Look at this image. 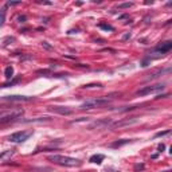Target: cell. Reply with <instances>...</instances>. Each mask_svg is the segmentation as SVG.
Wrapping results in <instances>:
<instances>
[{
    "instance_id": "21",
    "label": "cell",
    "mask_w": 172,
    "mask_h": 172,
    "mask_svg": "<svg viewBox=\"0 0 172 172\" xmlns=\"http://www.w3.org/2000/svg\"><path fill=\"white\" fill-rule=\"evenodd\" d=\"M82 87H85V89H90V87H102L101 83H87V85H83Z\"/></svg>"
},
{
    "instance_id": "31",
    "label": "cell",
    "mask_w": 172,
    "mask_h": 172,
    "mask_svg": "<svg viewBox=\"0 0 172 172\" xmlns=\"http://www.w3.org/2000/svg\"><path fill=\"white\" fill-rule=\"evenodd\" d=\"M65 58H67V59H75V56H71V55H63Z\"/></svg>"
},
{
    "instance_id": "17",
    "label": "cell",
    "mask_w": 172,
    "mask_h": 172,
    "mask_svg": "<svg viewBox=\"0 0 172 172\" xmlns=\"http://www.w3.org/2000/svg\"><path fill=\"white\" fill-rule=\"evenodd\" d=\"M5 22V10H0V27L4 24Z\"/></svg>"
},
{
    "instance_id": "12",
    "label": "cell",
    "mask_w": 172,
    "mask_h": 172,
    "mask_svg": "<svg viewBox=\"0 0 172 172\" xmlns=\"http://www.w3.org/2000/svg\"><path fill=\"white\" fill-rule=\"evenodd\" d=\"M15 151L14 149H7V151H3L0 153V161H7L8 159H11V156H14Z\"/></svg>"
},
{
    "instance_id": "29",
    "label": "cell",
    "mask_w": 172,
    "mask_h": 172,
    "mask_svg": "<svg viewBox=\"0 0 172 172\" xmlns=\"http://www.w3.org/2000/svg\"><path fill=\"white\" fill-rule=\"evenodd\" d=\"M164 144H160V145H159V152H163V149H164Z\"/></svg>"
},
{
    "instance_id": "6",
    "label": "cell",
    "mask_w": 172,
    "mask_h": 172,
    "mask_svg": "<svg viewBox=\"0 0 172 172\" xmlns=\"http://www.w3.org/2000/svg\"><path fill=\"white\" fill-rule=\"evenodd\" d=\"M139 122V117H132V118H125V120H121V121L117 122H112L109 127L110 128H124V127H131V125H135Z\"/></svg>"
},
{
    "instance_id": "13",
    "label": "cell",
    "mask_w": 172,
    "mask_h": 172,
    "mask_svg": "<svg viewBox=\"0 0 172 172\" xmlns=\"http://www.w3.org/2000/svg\"><path fill=\"white\" fill-rule=\"evenodd\" d=\"M128 142H131V140H127V139H124V140H117V141L112 142L110 147L112 148H120V147H122V145L128 144Z\"/></svg>"
},
{
    "instance_id": "22",
    "label": "cell",
    "mask_w": 172,
    "mask_h": 172,
    "mask_svg": "<svg viewBox=\"0 0 172 172\" xmlns=\"http://www.w3.org/2000/svg\"><path fill=\"white\" fill-rule=\"evenodd\" d=\"M169 129H167V131H164V132H157L156 135H155V137H163V136H165V135H169Z\"/></svg>"
},
{
    "instance_id": "18",
    "label": "cell",
    "mask_w": 172,
    "mask_h": 172,
    "mask_svg": "<svg viewBox=\"0 0 172 172\" xmlns=\"http://www.w3.org/2000/svg\"><path fill=\"white\" fill-rule=\"evenodd\" d=\"M19 81H20V79H19V78H16V79H14V81L7 82V83H3V85H1V87H8V86H12V85H15V83H18Z\"/></svg>"
},
{
    "instance_id": "4",
    "label": "cell",
    "mask_w": 172,
    "mask_h": 172,
    "mask_svg": "<svg viewBox=\"0 0 172 172\" xmlns=\"http://www.w3.org/2000/svg\"><path fill=\"white\" fill-rule=\"evenodd\" d=\"M32 136V131H20V132H15L11 136H8V141L14 142V144H20L24 142L26 140H28Z\"/></svg>"
},
{
    "instance_id": "11",
    "label": "cell",
    "mask_w": 172,
    "mask_h": 172,
    "mask_svg": "<svg viewBox=\"0 0 172 172\" xmlns=\"http://www.w3.org/2000/svg\"><path fill=\"white\" fill-rule=\"evenodd\" d=\"M167 73H171V67H167V69H160V70L155 71V73H152L149 74V77L145 78V81H152V79H155V78H159V77H161L163 74H167Z\"/></svg>"
},
{
    "instance_id": "7",
    "label": "cell",
    "mask_w": 172,
    "mask_h": 172,
    "mask_svg": "<svg viewBox=\"0 0 172 172\" xmlns=\"http://www.w3.org/2000/svg\"><path fill=\"white\" fill-rule=\"evenodd\" d=\"M47 109L50 112H54L56 114H61V116H70L74 113L73 109L67 106H58V105H50V106H47Z\"/></svg>"
},
{
    "instance_id": "3",
    "label": "cell",
    "mask_w": 172,
    "mask_h": 172,
    "mask_svg": "<svg viewBox=\"0 0 172 172\" xmlns=\"http://www.w3.org/2000/svg\"><path fill=\"white\" fill-rule=\"evenodd\" d=\"M109 104H110L109 98H93V100H87L83 102L81 105V109H94V108H101Z\"/></svg>"
},
{
    "instance_id": "5",
    "label": "cell",
    "mask_w": 172,
    "mask_h": 172,
    "mask_svg": "<svg viewBox=\"0 0 172 172\" xmlns=\"http://www.w3.org/2000/svg\"><path fill=\"white\" fill-rule=\"evenodd\" d=\"M164 87H165V86L163 85V83H157V85H153V86H145V87L140 89L136 94H137V96H147V94H152V93L161 91Z\"/></svg>"
},
{
    "instance_id": "9",
    "label": "cell",
    "mask_w": 172,
    "mask_h": 172,
    "mask_svg": "<svg viewBox=\"0 0 172 172\" xmlns=\"http://www.w3.org/2000/svg\"><path fill=\"white\" fill-rule=\"evenodd\" d=\"M172 49V42L171 41H167V42H163L161 45H159L155 49V53H157L159 55H164V54H167L169 53Z\"/></svg>"
},
{
    "instance_id": "16",
    "label": "cell",
    "mask_w": 172,
    "mask_h": 172,
    "mask_svg": "<svg viewBox=\"0 0 172 172\" xmlns=\"http://www.w3.org/2000/svg\"><path fill=\"white\" fill-rule=\"evenodd\" d=\"M105 159V156L104 155H93V156L90 157V161L91 163H97V164H100V163L102 161Z\"/></svg>"
},
{
    "instance_id": "25",
    "label": "cell",
    "mask_w": 172,
    "mask_h": 172,
    "mask_svg": "<svg viewBox=\"0 0 172 172\" xmlns=\"http://www.w3.org/2000/svg\"><path fill=\"white\" fill-rule=\"evenodd\" d=\"M131 36H132L131 32H127V34H124V35H122V41H128V39H131Z\"/></svg>"
},
{
    "instance_id": "1",
    "label": "cell",
    "mask_w": 172,
    "mask_h": 172,
    "mask_svg": "<svg viewBox=\"0 0 172 172\" xmlns=\"http://www.w3.org/2000/svg\"><path fill=\"white\" fill-rule=\"evenodd\" d=\"M47 160L58 165H63V167H78L81 165V160L74 159L70 156H63V155H51L47 157Z\"/></svg>"
},
{
    "instance_id": "30",
    "label": "cell",
    "mask_w": 172,
    "mask_h": 172,
    "mask_svg": "<svg viewBox=\"0 0 172 172\" xmlns=\"http://www.w3.org/2000/svg\"><path fill=\"white\" fill-rule=\"evenodd\" d=\"M18 20H19V22H24L26 20V16H19V18H18Z\"/></svg>"
},
{
    "instance_id": "10",
    "label": "cell",
    "mask_w": 172,
    "mask_h": 172,
    "mask_svg": "<svg viewBox=\"0 0 172 172\" xmlns=\"http://www.w3.org/2000/svg\"><path fill=\"white\" fill-rule=\"evenodd\" d=\"M112 124V120H109V118H102V120H97V121H94L93 124H91L90 127H89V129H98V128H104V127H109Z\"/></svg>"
},
{
    "instance_id": "23",
    "label": "cell",
    "mask_w": 172,
    "mask_h": 172,
    "mask_svg": "<svg viewBox=\"0 0 172 172\" xmlns=\"http://www.w3.org/2000/svg\"><path fill=\"white\" fill-rule=\"evenodd\" d=\"M133 3H122V4H118V8H131Z\"/></svg>"
},
{
    "instance_id": "24",
    "label": "cell",
    "mask_w": 172,
    "mask_h": 172,
    "mask_svg": "<svg viewBox=\"0 0 172 172\" xmlns=\"http://www.w3.org/2000/svg\"><path fill=\"white\" fill-rule=\"evenodd\" d=\"M144 169V164H136L135 165V171H142Z\"/></svg>"
},
{
    "instance_id": "15",
    "label": "cell",
    "mask_w": 172,
    "mask_h": 172,
    "mask_svg": "<svg viewBox=\"0 0 172 172\" xmlns=\"http://www.w3.org/2000/svg\"><path fill=\"white\" fill-rule=\"evenodd\" d=\"M51 120L50 117H38V118H31V120H23V122H42Z\"/></svg>"
},
{
    "instance_id": "20",
    "label": "cell",
    "mask_w": 172,
    "mask_h": 172,
    "mask_svg": "<svg viewBox=\"0 0 172 172\" xmlns=\"http://www.w3.org/2000/svg\"><path fill=\"white\" fill-rule=\"evenodd\" d=\"M90 118L89 117H81V118H78V120H74V121H71V124H78V122H86L89 121Z\"/></svg>"
},
{
    "instance_id": "19",
    "label": "cell",
    "mask_w": 172,
    "mask_h": 172,
    "mask_svg": "<svg viewBox=\"0 0 172 172\" xmlns=\"http://www.w3.org/2000/svg\"><path fill=\"white\" fill-rule=\"evenodd\" d=\"M98 27H100V28H102V30H106V31H113L114 30V28H113V27H112V26H109V24H98Z\"/></svg>"
},
{
    "instance_id": "8",
    "label": "cell",
    "mask_w": 172,
    "mask_h": 172,
    "mask_svg": "<svg viewBox=\"0 0 172 172\" xmlns=\"http://www.w3.org/2000/svg\"><path fill=\"white\" fill-rule=\"evenodd\" d=\"M34 97H27V96H5L1 97V101H10V102H28L32 101Z\"/></svg>"
},
{
    "instance_id": "27",
    "label": "cell",
    "mask_w": 172,
    "mask_h": 172,
    "mask_svg": "<svg viewBox=\"0 0 172 172\" xmlns=\"http://www.w3.org/2000/svg\"><path fill=\"white\" fill-rule=\"evenodd\" d=\"M19 4H22L20 1H8L7 3V5H19Z\"/></svg>"
},
{
    "instance_id": "26",
    "label": "cell",
    "mask_w": 172,
    "mask_h": 172,
    "mask_svg": "<svg viewBox=\"0 0 172 172\" xmlns=\"http://www.w3.org/2000/svg\"><path fill=\"white\" fill-rule=\"evenodd\" d=\"M42 46H43V47H46L47 50H51V49H53V46H50L47 42H43V43H42Z\"/></svg>"
},
{
    "instance_id": "2",
    "label": "cell",
    "mask_w": 172,
    "mask_h": 172,
    "mask_svg": "<svg viewBox=\"0 0 172 172\" xmlns=\"http://www.w3.org/2000/svg\"><path fill=\"white\" fill-rule=\"evenodd\" d=\"M24 114V110L23 109H8V110H1L0 112V124H8V122H12L20 118Z\"/></svg>"
},
{
    "instance_id": "14",
    "label": "cell",
    "mask_w": 172,
    "mask_h": 172,
    "mask_svg": "<svg viewBox=\"0 0 172 172\" xmlns=\"http://www.w3.org/2000/svg\"><path fill=\"white\" fill-rule=\"evenodd\" d=\"M4 75H5V78H7V79H11V78L14 77V67H12V66H8V67H5Z\"/></svg>"
},
{
    "instance_id": "28",
    "label": "cell",
    "mask_w": 172,
    "mask_h": 172,
    "mask_svg": "<svg viewBox=\"0 0 172 172\" xmlns=\"http://www.w3.org/2000/svg\"><path fill=\"white\" fill-rule=\"evenodd\" d=\"M38 74H50V70H38Z\"/></svg>"
},
{
    "instance_id": "32",
    "label": "cell",
    "mask_w": 172,
    "mask_h": 172,
    "mask_svg": "<svg viewBox=\"0 0 172 172\" xmlns=\"http://www.w3.org/2000/svg\"><path fill=\"white\" fill-rule=\"evenodd\" d=\"M161 172H171V171H161Z\"/></svg>"
}]
</instances>
